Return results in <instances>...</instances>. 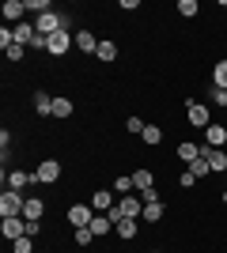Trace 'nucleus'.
<instances>
[{
    "label": "nucleus",
    "instance_id": "nucleus-1",
    "mask_svg": "<svg viewBox=\"0 0 227 253\" xmlns=\"http://www.w3.org/2000/svg\"><path fill=\"white\" fill-rule=\"evenodd\" d=\"M23 204H27V197H23L19 189H4V193H0V219L23 215Z\"/></svg>",
    "mask_w": 227,
    "mask_h": 253
},
{
    "label": "nucleus",
    "instance_id": "nucleus-2",
    "mask_svg": "<svg viewBox=\"0 0 227 253\" xmlns=\"http://www.w3.org/2000/svg\"><path fill=\"white\" fill-rule=\"evenodd\" d=\"M15 42L27 45V49H45V38L38 34L34 23H19V27H15Z\"/></svg>",
    "mask_w": 227,
    "mask_h": 253
},
{
    "label": "nucleus",
    "instance_id": "nucleus-3",
    "mask_svg": "<svg viewBox=\"0 0 227 253\" xmlns=\"http://www.w3.org/2000/svg\"><path fill=\"white\" fill-rule=\"evenodd\" d=\"M34 181H38V185H57V181H61V163H57V159H42L38 170H34Z\"/></svg>",
    "mask_w": 227,
    "mask_h": 253
},
{
    "label": "nucleus",
    "instance_id": "nucleus-4",
    "mask_svg": "<svg viewBox=\"0 0 227 253\" xmlns=\"http://www.w3.org/2000/svg\"><path fill=\"white\" fill-rule=\"evenodd\" d=\"M185 117H189V125H193V128H208V125H212V110H208V102H189V106H185Z\"/></svg>",
    "mask_w": 227,
    "mask_h": 253
},
{
    "label": "nucleus",
    "instance_id": "nucleus-5",
    "mask_svg": "<svg viewBox=\"0 0 227 253\" xmlns=\"http://www.w3.org/2000/svg\"><path fill=\"white\" fill-rule=\"evenodd\" d=\"M68 45H76V38H68V27H65V31H57L53 38H45V53H49V57H65Z\"/></svg>",
    "mask_w": 227,
    "mask_h": 253
},
{
    "label": "nucleus",
    "instance_id": "nucleus-6",
    "mask_svg": "<svg viewBox=\"0 0 227 253\" xmlns=\"http://www.w3.org/2000/svg\"><path fill=\"white\" fill-rule=\"evenodd\" d=\"M91 219H95V208H91V204H72V208H68V227H91Z\"/></svg>",
    "mask_w": 227,
    "mask_h": 253
},
{
    "label": "nucleus",
    "instance_id": "nucleus-7",
    "mask_svg": "<svg viewBox=\"0 0 227 253\" xmlns=\"http://www.w3.org/2000/svg\"><path fill=\"white\" fill-rule=\"evenodd\" d=\"M0 234H4L8 242L23 238V234H27V219H23V215H11V219H0Z\"/></svg>",
    "mask_w": 227,
    "mask_h": 253
},
{
    "label": "nucleus",
    "instance_id": "nucleus-8",
    "mask_svg": "<svg viewBox=\"0 0 227 253\" xmlns=\"http://www.w3.org/2000/svg\"><path fill=\"white\" fill-rule=\"evenodd\" d=\"M201 155L208 159L212 174H224V170H227V151L224 148H208V144H201Z\"/></svg>",
    "mask_w": 227,
    "mask_h": 253
},
{
    "label": "nucleus",
    "instance_id": "nucleus-9",
    "mask_svg": "<svg viewBox=\"0 0 227 253\" xmlns=\"http://www.w3.org/2000/svg\"><path fill=\"white\" fill-rule=\"evenodd\" d=\"M0 11H4V19H8V23L19 27L23 15H27V0H4V8H0Z\"/></svg>",
    "mask_w": 227,
    "mask_h": 253
},
{
    "label": "nucleus",
    "instance_id": "nucleus-10",
    "mask_svg": "<svg viewBox=\"0 0 227 253\" xmlns=\"http://www.w3.org/2000/svg\"><path fill=\"white\" fill-rule=\"evenodd\" d=\"M205 144H208V148H224V144H227V125L212 121V125L205 128Z\"/></svg>",
    "mask_w": 227,
    "mask_h": 253
},
{
    "label": "nucleus",
    "instance_id": "nucleus-11",
    "mask_svg": "<svg viewBox=\"0 0 227 253\" xmlns=\"http://www.w3.org/2000/svg\"><path fill=\"white\" fill-rule=\"evenodd\" d=\"M42 215H45V204L38 201V197H27V204H23V219H27V223H42Z\"/></svg>",
    "mask_w": 227,
    "mask_h": 253
},
{
    "label": "nucleus",
    "instance_id": "nucleus-12",
    "mask_svg": "<svg viewBox=\"0 0 227 253\" xmlns=\"http://www.w3.org/2000/svg\"><path fill=\"white\" fill-rule=\"evenodd\" d=\"M114 234H118L121 242H133V238L140 234V223L136 219H121V223H114Z\"/></svg>",
    "mask_w": 227,
    "mask_h": 253
},
{
    "label": "nucleus",
    "instance_id": "nucleus-13",
    "mask_svg": "<svg viewBox=\"0 0 227 253\" xmlns=\"http://www.w3.org/2000/svg\"><path fill=\"white\" fill-rule=\"evenodd\" d=\"M133 189H136V193H144V189H155V174H151L148 167L133 170Z\"/></svg>",
    "mask_w": 227,
    "mask_h": 253
},
{
    "label": "nucleus",
    "instance_id": "nucleus-14",
    "mask_svg": "<svg viewBox=\"0 0 227 253\" xmlns=\"http://www.w3.org/2000/svg\"><path fill=\"white\" fill-rule=\"evenodd\" d=\"M34 114H38V117H53V95L34 91Z\"/></svg>",
    "mask_w": 227,
    "mask_h": 253
},
{
    "label": "nucleus",
    "instance_id": "nucleus-15",
    "mask_svg": "<svg viewBox=\"0 0 227 253\" xmlns=\"http://www.w3.org/2000/svg\"><path fill=\"white\" fill-rule=\"evenodd\" d=\"M110 231H114V219H110L106 211H95V219H91V234L102 238V234H110Z\"/></svg>",
    "mask_w": 227,
    "mask_h": 253
},
{
    "label": "nucleus",
    "instance_id": "nucleus-16",
    "mask_svg": "<svg viewBox=\"0 0 227 253\" xmlns=\"http://www.w3.org/2000/svg\"><path fill=\"white\" fill-rule=\"evenodd\" d=\"M87 204H91V208H95V211H110V208H114V204H118V201H114V193L98 189V193H91V201H87Z\"/></svg>",
    "mask_w": 227,
    "mask_h": 253
},
{
    "label": "nucleus",
    "instance_id": "nucleus-17",
    "mask_svg": "<svg viewBox=\"0 0 227 253\" xmlns=\"http://www.w3.org/2000/svg\"><path fill=\"white\" fill-rule=\"evenodd\" d=\"M76 49H84V53H98V38L91 31H76Z\"/></svg>",
    "mask_w": 227,
    "mask_h": 253
},
{
    "label": "nucleus",
    "instance_id": "nucleus-18",
    "mask_svg": "<svg viewBox=\"0 0 227 253\" xmlns=\"http://www.w3.org/2000/svg\"><path fill=\"white\" fill-rule=\"evenodd\" d=\"M178 159H182V163H193V159H201V144H193V140H182V144H178Z\"/></svg>",
    "mask_w": 227,
    "mask_h": 253
},
{
    "label": "nucleus",
    "instance_id": "nucleus-19",
    "mask_svg": "<svg viewBox=\"0 0 227 253\" xmlns=\"http://www.w3.org/2000/svg\"><path fill=\"white\" fill-rule=\"evenodd\" d=\"M163 215H167V204H163V201H151V204H144V215H140V219H148V223H159Z\"/></svg>",
    "mask_w": 227,
    "mask_h": 253
},
{
    "label": "nucleus",
    "instance_id": "nucleus-20",
    "mask_svg": "<svg viewBox=\"0 0 227 253\" xmlns=\"http://www.w3.org/2000/svg\"><path fill=\"white\" fill-rule=\"evenodd\" d=\"M34 181V174H27V170H8V185L11 189H27Z\"/></svg>",
    "mask_w": 227,
    "mask_h": 253
},
{
    "label": "nucleus",
    "instance_id": "nucleus-21",
    "mask_svg": "<svg viewBox=\"0 0 227 253\" xmlns=\"http://www.w3.org/2000/svg\"><path fill=\"white\" fill-rule=\"evenodd\" d=\"M53 117H57V121H65V117H72V102H68L65 95H57V98H53Z\"/></svg>",
    "mask_w": 227,
    "mask_h": 253
},
{
    "label": "nucleus",
    "instance_id": "nucleus-22",
    "mask_svg": "<svg viewBox=\"0 0 227 253\" xmlns=\"http://www.w3.org/2000/svg\"><path fill=\"white\" fill-rule=\"evenodd\" d=\"M95 57H98V61H106V64H114V61H118V45H114V42H98Z\"/></svg>",
    "mask_w": 227,
    "mask_h": 253
},
{
    "label": "nucleus",
    "instance_id": "nucleus-23",
    "mask_svg": "<svg viewBox=\"0 0 227 253\" xmlns=\"http://www.w3.org/2000/svg\"><path fill=\"white\" fill-rule=\"evenodd\" d=\"M189 174H193L197 181H201V178H208V174H212V167H208V159H205V155H201V159H193V163H189Z\"/></svg>",
    "mask_w": 227,
    "mask_h": 253
},
{
    "label": "nucleus",
    "instance_id": "nucleus-24",
    "mask_svg": "<svg viewBox=\"0 0 227 253\" xmlns=\"http://www.w3.org/2000/svg\"><path fill=\"white\" fill-rule=\"evenodd\" d=\"M114 193H121V197L136 193V189H133V174H118V178H114Z\"/></svg>",
    "mask_w": 227,
    "mask_h": 253
},
{
    "label": "nucleus",
    "instance_id": "nucleus-25",
    "mask_svg": "<svg viewBox=\"0 0 227 253\" xmlns=\"http://www.w3.org/2000/svg\"><path fill=\"white\" fill-rule=\"evenodd\" d=\"M212 87H224L227 91V61H216V68H212Z\"/></svg>",
    "mask_w": 227,
    "mask_h": 253
},
{
    "label": "nucleus",
    "instance_id": "nucleus-26",
    "mask_svg": "<svg viewBox=\"0 0 227 253\" xmlns=\"http://www.w3.org/2000/svg\"><path fill=\"white\" fill-rule=\"evenodd\" d=\"M140 140H144V144H151V148H155V144H163V128H159V125H148V128H144V132H140Z\"/></svg>",
    "mask_w": 227,
    "mask_h": 253
},
{
    "label": "nucleus",
    "instance_id": "nucleus-27",
    "mask_svg": "<svg viewBox=\"0 0 227 253\" xmlns=\"http://www.w3.org/2000/svg\"><path fill=\"white\" fill-rule=\"evenodd\" d=\"M72 242H76V246H91V242H95L91 227H76V231H72Z\"/></svg>",
    "mask_w": 227,
    "mask_h": 253
},
{
    "label": "nucleus",
    "instance_id": "nucleus-28",
    "mask_svg": "<svg viewBox=\"0 0 227 253\" xmlns=\"http://www.w3.org/2000/svg\"><path fill=\"white\" fill-rule=\"evenodd\" d=\"M208 106H227V91L224 87H208Z\"/></svg>",
    "mask_w": 227,
    "mask_h": 253
},
{
    "label": "nucleus",
    "instance_id": "nucleus-29",
    "mask_svg": "<svg viewBox=\"0 0 227 253\" xmlns=\"http://www.w3.org/2000/svg\"><path fill=\"white\" fill-rule=\"evenodd\" d=\"M11 250H15V253H34V238H31V234H23V238L11 242Z\"/></svg>",
    "mask_w": 227,
    "mask_h": 253
},
{
    "label": "nucleus",
    "instance_id": "nucleus-30",
    "mask_svg": "<svg viewBox=\"0 0 227 253\" xmlns=\"http://www.w3.org/2000/svg\"><path fill=\"white\" fill-rule=\"evenodd\" d=\"M197 11H201V8H197V0H178V15H185V19H193Z\"/></svg>",
    "mask_w": 227,
    "mask_h": 253
},
{
    "label": "nucleus",
    "instance_id": "nucleus-31",
    "mask_svg": "<svg viewBox=\"0 0 227 253\" xmlns=\"http://www.w3.org/2000/svg\"><path fill=\"white\" fill-rule=\"evenodd\" d=\"M27 11H34V15H45V11H49V0H27Z\"/></svg>",
    "mask_w": 227,
    "mask_h": 253
},
{
    "label": "nucleus",
    "instance_id": "nucleus-32",
    "mask_svg": "<svg viewBox=\"0 0 227 253\" xmlns=\"http://www.w3.org/2000/svg\"><path fill=\"white\" fill-rule=\"evenodd\" d=\"M4 53H8V61H23V53H27V45H19V42H15V45H8Z\"/></svg>",
    "mask_w": 227,
    "mask_h": 253
},
{
    "label": "nucleus",
    "instance_id": "nucleus-33",
    "mask_svg": "<svg viewBox=\"0 0 227 253\" xmlns=\"http://www.w3.org/2000/svg\"><path fill=\"white\" fill-rule=\"evenodd\" d=\"M125 128H129V132H144V128H148V125H144L140 117H129V121H125Z\"/></svg>",
    "mask_w": 227,
    "mask_h": 253
},
{
    "label": "nucleus",
    "instance_id": "nucleus-34",
    "mask_svg": "<svg viewBox=\"0 0 227 253\" xmlns=\"http://www.w3.org/2000/svg\"><path fill=\"white\" fill-rule=\"evenodd\" d=\"M0 148H4V163H8V148H11V132H8V128L0 132Z\"/></svg>",
    "mask_w": 227,
    "mask_h": 253
},
{
    "label": "nucleus",
    "instance_id": "nucleus-35",
    "mask_svg": "<svg viewBox=\"0 0 227 253\" xmlns=\"http://www.w3.org/2000/svg\"><path fill=\"white\" fill-rule=\"evenodd\" d=\"M178 181H182V189H193V185H197V178H193V174H189V170H185V174H182V178H178Z\"/></svg>",
    "mask_w": 227,
    "mask_h": 253
},
{
    "label": "nucleus",
    "instance_id": "nucleus-36",
    "mask_svg": "<svg viewBox=\"0 0 227 253\" xmlns=\"http://www.w3.org/2000/svg\"><path fill=\"white\" fill-rule=\"evenodd\" d=\"M140 201H144V204H151V201H159V189H144V193H140Z\"/></svg>",
    "mask_w": 227,
    "mask_h": 253
},
{
    "label": "nucleus",
    "instance_id": "nucleus-37",
    "mask_svg": "<svg viewBox=\"0 0 227 253\" xmlns=\"http://www.w3.org/2000/svg\"><path fill=\"white\" fill-rule=\"evenodd\" d=\"M220 204H227V193H220Z\"/></svg>",
    "mask_w": 227,
    "mask_h": 253
},
{
    "label": "nucleus",
    "instance_id": "nucleus-38",
    "mask_svg": "<svg viewBox=\"0 0 227 253\" xmlns=\"http://www.w3.org/2000/svg\"><path fill=\"white\" fill-rule=\"evenodd\" d=\"M151 253H159V250H151Z\"/></svg>",
    "mask_w": 227,
    "mask_h": 253
}]
</instances>
